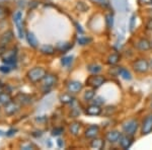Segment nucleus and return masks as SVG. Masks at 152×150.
<instances>
[{"label":"nucleus","mask_w":152,"mask_h":150,"mask_svg":"<svg viewBox=\"0 0 152 150\" xmlns=\"http://www.w3.org/2000/svg\"><path fill=\"white\" fill-rule=\"evenodd\" d=\"M46 70L42 67H35L33 69H31L28 72V78L31 82L36 83L39 81H42L44 79V77L46 76Z\"/></svg>","instance_id":"nucleus-1"},{"label":"nucleus","mask_w":152,"mask_h":150,"mask_svg":"<svg viewBox=\"0 0 152 150\" xmlns=\"http://www.w3.org/2000/svg\"><path fill=\"white\" fill-rule=\"evenodd\" d=\"M124 132L129 136H133L136 133L137 129H138V122L136 120H130V121L126 122L123 126Z\"/></svg>","instance_id":"nucleus-2"},{"label":"nucleus","mask_w":152,"mask_h":150,"mask_svg":"<svg viewBox=\"0 0 152 150\" xmlns=\"http://www.w3.org/2000/svg\"><path fill=\"white\" fill-rule=\"evenodd\" d=\"M105 79L100 75H92L86 79V84L94 88H99L104 83Z\"/></svg>","instance_id":"nucleus-3"},{"label":"nucleus","mask_w":152,"mask_h":150,"mask_svg":"<svg viewBox=\"0 0 152 150\" xmlns=\"http://www.w3.org/2000/svg\"><path fill=\"white\" fill-rule=\"evenodd\" d=\"M133 68L138 73H145L149 69V63L145 59H138L133 63Z\"/></svg>","instance_id":"nucleus-4"},{"label":"nucleus","mask_w":152,"mask_h":150,"mask_svg":"<svg viewBox=\"0 0 152 150\" xmlns=\"http://www.w3.org/2000/svg\"><path fill=\"white\" fill-rule=\"evenodd\" d=\"M13 20L15 23L16 28H18V36L19 38H23V13L20 11H16L14 13Z\"/></svg>","instance_id":"nucleus-5"},{"label":"nucleus","mask_w":152,"mask_h":150,"mask_svg":"<svg viewBox=\"0 0 152 150\" xmlns=\"http://www.w3.org/2000/svg\"><path fill=\"white\" fill-rule=\"evenodd\" d=\"M152 132V114L148 115L142 123V134L147 135Z\"/></svg>","instance_id":"nucleus-6"},{"label":"nucleus","mask_w":152,"mask_h":150,"mask_svg":"<svg viewBox=\"0 0 152 150\" xmlns=\"http://www.w3.org/2000/svg\"><path fill=\"white\" fill-rule=\"evenodd\" d=\"M56 82H57V77L53 74H46V76L43 79L44 87H47V88L54 86L56 84Z\"/></svg>","instance_id":"nucleus-7"},{"label":"nucleus","mask_w":152,"mask_h":150,"mask_svg":"<svg viewBox=\"0 0 152 150\" xmlns=\"http://www.w3.org/2000/svg\"><path fill=\"white\" fill-rule=\"evenodd\" d=\"M67 89L71 93H77L82 89V84L79 81H70L67 84Z\"/></svg>","instance_id":"nucleus-8"},{"label":"nucleus","mask_w":152,"mask_h":150,"mask_svg":"<svg viewBox=\"0 0 152 150\" xmlns=\"http://www.w3.org/2000/svg\"><path fill=\"white\" fill-rule=\"evenodd\" d=\"M5 114L8 115V116H12L14 114H16V113L19 110V105L16 104V102H8L7 105H5Z\"/></svg>","instance_id":"nucleus-9"},{"label":"nucleus","mask_w":152,"mask_h":150,"mask_svg":"<svg viewBox=\"0 0 152 150\" xmlns=\"http://www.w3.org/2000/svg\"><path fill=\"white\" fill-rule=\"evenodd\" d=\"M99 128L97 125L89 126L86 129V131H85V137H87V138H94L99 134Z\"/></svg>","instance_id":"nucleus-10"},{"label":"nucleus","mask_w":152,"mask_h":150,"mask_svg":"<svg viewBox=\"0 0 152 150\" xmlns=\"http://www.w3.org/2000/svg\"><path fill=\"white\" fill-rule=\"evenodd\" d=\"M121 133L119 131H111L107 134V140L110 143H116L121 138Z\"/></svg>","instance_id":"nucleus-11"},{"label":"nucleus","mask_w":152,"mask_h":150,"mask_svg":"<svg viewBox=\"0 0 152 150\" xmlns=\"http://www.w3.org/2000/svg\"><path fill=\"white\" fill-rule=\"evenodd\" d=\"M132 138L131 136L127 135V136H121L120 138V145L123 149H128L130 148V146L132 145Z\"/></svg>","instance_id":"nucleus-12"},{"label":"nucleus","mask_w":152,"mask_h":150,"mask_svg":"<svg viewBox=\"0 0 152 150\" xmlns=\"http://www.w3.org/2000/svg\"><path fill=\"white\" fill-rule=\"evenodd\" d=\"M86 114L89 116H99L102 114V109L97 105H91L86 109Z\"/></svg>","instance_id":"nucleus-13"},{"label":"nucleus","mask_w":152,"mask_h":150,"mask_svg":"<svg viewBox=\"0 0 152 150\" xmlns=\"http://www.w3.org/2000/svg\"><path fill=\"white\" fill-rule=\"evenodd\" d=\"M150 42L146 40V39H142V40H140L137 43V48L141 51H147L148 49H150Z\"/></svg>","instance_id":"nucleus-14"},{"label":"nucleus","mask_w":152,"mask_h":150,"mask_svg":"<svg viewBox=\"0 0 152 150\" xmlns=\"http://www.w3.org/2000/svg\"><path fill=\"white\" fill-rule=\"evenodd\" d=\"M13 39V34L11 31H7L6 33L3 34V36L1 37V40H0V44L1 45H6Z\"/></svg>","instance_id":"nucleus-15"},{"label":"nucleus","mask_w":152,"mask_h":150,"mask_svg":"<svg viewBox=\"0 0 152 150\" xmlns=\"http://www.w3.org/2000/svg\"><path fill=\"white\" fill-rule=\"evenodd\" d=\"M26 40H28V43L29 44V46L33 47V48H37V47L39 46V42L37 40L36 36L34 35L33 33L26 34Z\"/></svg>","instance_id":"nucleus-16"},{"label":"nucleus","mask_w":152,"mask_h":150,"mask_svg":"<svg viewBox=\"0 0 152 150\" xmlns=\"http://www.w3.org/2000/svg\"><path fill=\"white\" fill-rule=\"evenodd\" d=\"M12 102L11 100V95L8 92H2L0 93V104L2 105H7L8 102Z\"/></svg>","instance_id":"nucleus-17"},{"label":"nucleus","mask_w":152,"mask_h":150,"mask_svg":"<svg viewBox=\"0 0 152 150\" xmlns=\"http://www.w3.org/2000/svg\"><path fill=\"white\" fill-rule=\"evenodd\" d=\"M90 146L94 149H102L104 147V142L102 139H94L90 143Z\"/></svg>","instance_id":"nucleus-18"},{"label":"nucleus","mask_w":152,"mask_h":150,"mask_svg":"<svg viewBox=\"0 0 152 150\" xmlns=\"http://www.w3.org/2000/svg\"><path fill=\"white\" fill-rule=\"evenodd\" d=\"M16 100L23 105H26V104H29V102H31V97L26 94L19 93V94H18V97H16Z\"/></svg>","instance_id":"nucleus-19"},{"label":"nucleus","mask_w":152,"mask_h":150,"mask_svg":"<svg viewBox=\"0 0 152 150\" xmlns=\"http://www.w3.org/2000/svg\"><path fill=\"white\" fill-rule=\"evenodd\" d=\"M118 74L120 76H122V77L126 80H130L132 78L130 72L127 69H125V68H118Z\"/></svg>","instance_id":"nucleus-20"},{"label":"nucleus","mask_w":152,"mask_h":150,"mask_svg":"<svg viewBox=\"0 0 152 150\" xmlns=\"http://www.w3.org/2000/svg\"><path fill=\"white\" fill-rule=\"evenodd\" d=\"M80 128H81V125L79 124V123H77V122H75V123H72V124L70 125V132H71V134H73V135H78V133H79L80 131Z\"/></svg>","instance_id":"nucleus-21"},{"label":"nucleus","mask_w":152,"mask_h":150,"mask_svg":"<svg viewBox=\"0 0 152 150\" xmlns=\"http://www.w3.org/2000/svg\"><path fill=\"white\" fill-rule=\"evenodd\" d=\"M41 52L43 54H45V55H52V54H54V52H55V50H54V48L52 46L44 45L41 48Z\"/></svg>","instance_id":"nucleus-22"},{"label":"nucleus","mask_w":152,"mask_h":150,"mask_svg":"<svg viewBox=\"0 0 152 150\" xmlns=\"http://www.w3.org/2000/svg\"><path fill=\"white\" fill-rule=\"evenodd\" d=\"M73 100H74V97L69 93H64V94H62L60 97V100L62 102H64V104H70V102H73Z\"/></svg>","instance_id":"nucleus-23"},{"label":"nucleus","mask_w":152,"mask_h":150,"mask_svg":"<svg viewBox=\"0 0 152 150\" xmlns=\"http://www.w3.org/2000/svg\"><path fill=\"white\" fill-rule=\"evenodd\" d=\"M88 71L94 74H96L102 71V66L100 65H97V64H92V65H89L88 66Z\"/></svg>","instance_id":"nucleus-24"},{"label":"nucleus","mask_w":152,"mask_h":150,"mask_svg":"<svg viewBox=\"0 0 152 150\" xmlns=\"http://www.w3.org/2000/svg\"><path fill=\"white\" fill-rule=\"evenodd\" d=\"M119 60H120V56L118 55V54H112L109 57V59H107V62H109V64L115 65V64H117L119 62Z\"/></svg>","instance_id":"nucleus-25"},{"label":"nucleus","mask_w":152,"mask_h":150,"mask_svg":"<svg viewBox=\"0 0 152 150\" xmlns=\"http://www.w3.org/2000/svg\"><path fill=\"white\" fill-rule=\"evenodd\" d=\"M94 95H95L94 89H88L84 93V100H91L92 98L94 97Z\"/></svg>","instance_id":"nucleus-26"},{"label":"nucleus","mask_w":152,"mask_h":150,"mask_svg":"<svg viewBox=\"0 0 152 150\" xmlns=\"http://www.w3.org/2000/svg\"><path fill=\"white\" fill-rule=\"evenodd\" d=\"M70 47H72V45H70V44H68V43L59 44V50H60L61 52H66L67 50H69Z\"/></svg>","instance_id":"nucleus-27"},{"label":"nucleus","mask_w":152,"mask_h":150,"mask_svg":"<svg viewBox=\"0 0 152 150\" xmlns=\"http://www.w3.org/2000/svg\"><path fill=\"white\" fill-rule=\"evenodd\" d=\"M73 60V57L72 56H68V57H64L62 59V61H61V63H62L63 66H68L69 64H71Z\"/></svg>","instance_id":"nucleus-28"},{"label":"nucleus","mask_w":152,"mask_h":150,"mask_svg":"<svg viewBox=\"0 0 152 150\" xmlns=\"http://www.w3.org/2000/svg\"><path fill=\"white\" fill-rule=\"evenodd\" d=\"M7 16V11L6 8L3 6H0V20H3Z\"/></svg>","instance_id":"nucleus-29"},{"label":"nucleus","mask_w":152,"mask_h":150,"mask_svg":"<svg viewBox=\"0 0 152 150\" xmlns=\"http://www.w3.org/2000/svg\"><path fill=\"white\" fill-rule=\"evenodd\" d=\"M107 28L109 29H112L113 28V23H114V20H113V16L111 14H109V15H107Z\"/></svg>","instance_id":"nucleus-30"},{"label":"nucleus","mask_w":152,"mask_h":150,"mask_svg":"<svg viewBox=\"0 0 152 150\" xmlns=\"http://www.w3.org/2000/svg\"><path fill=\"white\" fill-rule=\"evenodd\" d=\"M90 41H91V40H90V39H88V38H79L77 40V42L80 44V45H86V44L89 43Z\"/></svg>","instance_id":"nucleus-31"},{"label":"nucleus","mask_w":152,"mask_h":150,"mask_svg":"<svg viewBox=\"0 0 152 150\" xmlns=\"http://www.w3.org/2000/svg\"><path fill=\"white\" fill-rule=\"evenodd\" d=\"M0 71L1 72H3V73H7V72H9L10 71V66L9 65H2V66H0Z\"/></svg>","instance_id":"nucleus-32"},{"label":"nucleus","mask_w":152,"mask_h":150,"mask_svg":"<svg viewBox=\"0 0 152 150\" xmlns=\"http://www.w3.org/2000/svg\"><path fill=\"white\" fill-rule=\"evenodd\" d=\"M61 133H63L62 128H55V129L52 131V135L53 136H58V135H60Z\"/></svg>","instance_id":"nucleus-33"},{"label":"nucleus","mask_w":152,"mask_h":150,"mask_svg":"<svg viewBox=\"0 0 152 150\" xmlns=\"http://www.w3.org/2000/svg\"><path fill=\"white\" fill-rule=\"evenodd\" d=\"M104 100H102V97H96V98H95V100H94V105H97L104 104Z\"/></svg>","instance_id":"nucleus-34"},{"label":"nucleus","mask_w":152,"mask_h":150,"mask_svg":"<svg viewBox=\"0 0 152 150\" xmlns=\"http://www.w3.org/2000/svg\"><path fill=\"white\" fill-rule=\"evenodd\" d=\"M141 4H147V5H150L152 4V0H139Z\"/></svg>","instance_id":"nucleus-35"},{"label":"nucleus","mask_w":152,"mask_h":150,"mask_svg":"<svg viewBox=\"0 0 152 150\" xmlns=\"http://www.w3.org/2000/svg\"><path fill=\"white\" fill-rule=\"evenodd\" d=\"M33 147H35V146H34V145H31V144H26V145H23V146H21V148L28 150V149H31Z\"/></svg>","instance_id":"nucleus-36"},{"label":"nucleus","mask_w":152,"mask_h":150,"mask_svg":"<svg viewBox=\"0 0 152 150\" xmlns=\"http://www.w3.org/2000/svg\"><path fill=\"white\" fill-rule=\"evenodd\" d=\"M146 26H147V29H148L152 31V19H150V20H149L148 23H147Z\"/></svg>","instance_id":"nucleus-37"},{"label":"nucleus","mask_w":152,"mask_h":150,"mask_svg":"<svg viewBox=\"0 0 152 150\" xmlns=\"http://www.w3.org/2000/svg\"><path fill=\"white\" fill-rule=\"evenodd\" d=\"M13 134H15V130H9V131L6 133L7 136H11V135H13Z\"/></svg>","instance_id":"nucleus-38"},{"label":"nucleus","mask_w":152,"mask_h":150,"mask_svg":"<svg viewBox=\"0 0 152 150\" xmlns=\"http://www.w3.org/2000/svg\"><path fill=\"white\" fill-rule=\"evenodd\" d=\"M58 144H59V146H60V147H62V140L59 139L58 140Z\"/></svg>","instance_id":"nucleus-39"},{"label":"nucleus","mask_w":152,"mask_h":150,"mask_svg":"<svg viewBox=\"0 0 152 150\" xmlns=\"http://www.w3.org/2000/svg\"><path fill=\"white\" fill-rule=\"evenodd\" d=\"M149 67H150V68H151V69H152V61H151V62H150V63H149Z\"/></svg>","instance_id":"nucleus-40"},{"label":"nucleus","mask_w":152,"mask_h":150,"mask_svg":"<svg viewBox=\"0 0 152 150\" xmlns=\"http://www.w3.org/2000/svg\"><path fill=\"white\" fill-rule=\"evenodd\" d=\"M1 135H3V132H2V131H0V136H1Z\"/></svg>","instance_id":"nucleus-41"},{"label":"nucleus","mask_w":152,"mask_h":150,"mask_svg":"<svg viewBox=\"0 0 152 150\" xmlns=\"http://www.w3.org/2000/svg\"><path fill=\"white\" fill-rule=\"evenodd\" d=\"M1 91H2V89H1V87H0V93H1Z\"/></svg>","instance_id":"nucleus-42"}]
</instances>
